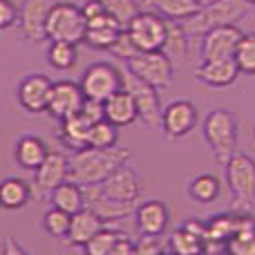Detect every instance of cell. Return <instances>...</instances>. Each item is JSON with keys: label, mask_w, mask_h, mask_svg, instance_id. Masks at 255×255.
<instances>
[{"label": "cell", "mask_w": 255, "mask_h": 255, "mask_svg": "<svg viewBox=\"0 0 255 255\" xmlns=\"http://www.w3.org/2000/svg\"><path fill=\"white\" fill-rule=\"evenodd\" d=\"M76 58H79V52H76V43H67V40H49L47 47V61L54 70H72L76 65Z\"/></svg>", "instance_id": "32"}, {"label": "cell", "mask_w": 255, "mask_h": 255, "mask_svg": "<svg viewBox=\"0 0 255 255\" xmlns=\"http://www.w3.org/2000/svg\"><path fill=\"white\" fill-rule=\"evenodd\" d=\"M121 29H124V27L110 16L103 22H99V25H90L88 29H85L83 43L92 49H106L108 52V49L115 45V40H117V36H119Z\"/></svg>", "instance_id": "29"}, {"label": "cell", "mask_w": 255, "mask_h": 255, "mask_svg": "<svg viewBox=\"0 0 255 255\" xmlns=\"http://www.w3.org/2000/svg\"><path fill=\"white\" fill-rule=\"evenodd\" d=\"M240 70L235 58H211L202 61L195 70V81L208 88H229L238 81Z\"/></svg>", "instance_id": "16"}, {"label": "cell", "mask_w": 255, "mask_h": 255, "mask_svg": "<svg viewBox=\"0 0 255 255\" xmlns=\"http://www.w3.org/2000/svg\"><path fill=\"white\" fill-rule=\"evenodd\" d=\"M81 92L85 99H97V101H106L110 94L124 88V76L121 70L110 63H94L81 76Z\"/></svg>", "instance_id": "8"}, {"label": "cell", "mask_w": 255, "mask_h": 255, "mask_svg": "<svg viewBox=\"0 0 255 255\" xmlns=\"http://www.w3.org/2000/svg\"><path fill=\"white\" fill-rule=\"evenodd\" d=\"M251 4L247 0H208L190 18L181 20L188 36H202L204 31L222 25H235L240 18L247 16Z\"/></svg>", "instance_id": "2"}, {"label": "cell", "mask_w": 255, "mask_h": 255, "mask_svg": "<svg viewBox=\"0 0 255 255\" xmlns=\"http://www.w3.org/2000/svg\"><path fill=\"white\" fill-rule=\"evenodd\" d=\"M83 92H81V85L74 81H58L52 83L49 90V99H47V115H52L54 119H65V117L79 112L81 103H83Z\"/></svg>", "instance_id": "14"}, {"label": "cell", "mask_w": 255, "mask_h": 255, "mask_svg": "<svg viewBox=\"0 0 255 255\" xmlns=\"http://www.w3.org/2000/svg\"><path fill=\"white\" fill-rule=\"evenodd\" d=\"M49 90H52V81L45 74H29L18 85V103L22 106V110L40 115L47 110Z\"/></svg>", "instance_id": "17"}, {"label": "cell", "mask_w": 255, "mask_h": 255, "mask_svg": "<svg viewBox=\"0 0 255 255\" xmlns=\"http://www.w3.org/2000/svg\"><path fill=\"white\" fill-rule=\"evenodd\" d=\"M134 224L139 233L143 235H163L168 229V208L161 199H148V202L136 204L134 213Z\"/></svg>", "instance_id": "18"}, {"label": "cell", "mask_w": 255, "mask_h": 255, "mask_svg": "<svg viewBox=\"0 0 255 255\" xmlns=\"http://www.w3.org/2000/svg\"><path fill=\"white\" fill-rule=\"evenodd\" d=\"M83 199H85V208L94 211L106 224L132 217V213L136 208V202H117V199L106 197L101 193V186L99 184L83 186Z\"/></svg>", "instance_id": "12"}, {"label": "cell", "mask_w": 255, "mask_h": 255, "mask_svg": "<svg viewBox=\"0 0 255 255\" xmlns=\"http://www.w3.org/2000/svg\"><path fill=\"white\" fill-rule=\"evenodd\" d=\"M130 253H134V242H132V240L124 233V235H121V238L115 242V247H112L110 255H130Z\"/></svg>", "instance_id": "45"}, {"label": "cell", "mask_w": 255, "mask_h": 255, "mask_svg": "<svg viewBox=\"0 0 255 255\" xmlns=\"http://www.w3.org/2000/svg\"><path fill=\"white\" fill-rule=\"evenodd\" d=\"M81 13L85 16V22H88L90 18H97V16H101V13H106V4H103L101 0H85V2L81 4Z\"/></svg>", "instance_id": "43"}, {"label": "cell", "mask_w": 255, "mask_h": 255, "mask_svg": "<svg viewBox=\"0 0 255 255\" xmlns=\"http://www.w3.org/2000/svg\"><path fill=\"white\" fill-rule=\"evenodd\" d=\"M88 22L81 13V7L74 2H54L45 20V38L47 40H67V43H83Z\"/></svg>", "instance_id": "4"}, {"label": "cell", "mask_w": 255, "mask_h": 255, "mask_svg": "<svg viewBox=\"0 0 255 255\" xmlns=\"http://www.w3.org/2000/svg\"><path fill=\"white\" fill-rule=\"evenodd\" d=\"M126 31L130 34L132 43L139 52H152L161 49L163 36H166V18L157 11H136L126 25Z\"/></svg>", "instance_id": "7"}, {"label": "cell", "mask_w": 255, "mask_h": 255, "mask_svg": "<svg viewBox=\"0 0 255 255\" xmlns=\"http://www.w3.org/2000/svg\"><path fill=\"white\" fill-rule=\"evenodd\" d=\"M132 152L128 148H94V145H83L79 150H72V154L67 157L70 163V175L67 179L76 181L79 186L88 184H99L110 175L115 168H119L121 163L130 161Z\"/></svg>", "instance_id": "1"}, {"label": "cell", "mask_w": 255, "mask_h": 255, "mask_svg": "<svg viewBox=\"0 0 255 255\" xmlns=\"http://www.w3.org/2000/svg\"><path fill=\"white\" fill-rule=\"evenodd\" d=\"M70 220H72L70 213L52 206L49 211H45V215H43V229H45V233H47L49 238L65 240L67 231H70Z\"/></svg>", "instance_id": "36"}, {"label": "cell", "mask_w": 255, "mask_h": 255, "mask_svg": "<svg viewBox=\"0 0 255 255\" xmlns=\"http://www.w3.org/2000/svg\"><path fill=\"white\" fill-rule=\"evenodd\" d=\"M121 235H124L121 231H115V229L103 226V229L99 231V233H94L81 249H83L85 255H110L112 247H115V242L121 238Z\"/></svg>", "instance_id": "34"}, {"label": "cell", "mask_w": 255, "mask_h": 255, "mask_svg": "<svg viewBox=\"0 0 255 255\" xmlns=\"http://www.w3.org/2000/svg\"><path fill=\"white\" fill-rule=\"evenodd\" d=\"M242 31L235 25H222L202 34V61L211 58H233Z\"/></svg>", "instance_id": "13"}, {"label": "cell", "mask_w": 255, "mask_h": 255, "mask_svg": "<svg viewBox=\"0 0 255 255\" xmlns=\"http://www.w3.org/2000/svg\"><path fill=\"white\" fill-rule=\"evenodd\" d=\"M199 121L197 108L186 99L172 101L170 106H166L161 110V130L166 134V139H181V136L190 134L195 130Z\"/></svg>", "instance_id": "11"}, {"label": "cell", "mask_w": 255, "mask_h": 255, "mask_svg": "<svg viewBox=\"0 0 255 255\" xmlns=\"http://www.w3.org/2000/svg\"><path fill=\"white\" fill-rule=\"evenodd\" d=\"M31 202V186L20 177H7L0 181V208L20 211Z\"/></svg>", "instance_id": "25"}, {"label": "cell", "mask_w": 255, "mask_h": 255, "mask_svg": "<svg viewBox=\"0 0 255 255\" xmlns=\"http://www.w3.org/2000/svg\"><path fill=\"white\" fill-rule=\"evenodd\" d=\"M166 251L177 253V255H195V253L206 251V242H204V238H199V235L190 233L188 229L179 226L177 231H172Z\"/></svg>", "instance_id": "31"}, {"label": "cell", "mask_w": 255, "mask_h": 255, "mask_svg": "<svg viewBox=\"0 0 255 255\" xmlns=\"http://www.w3.org/2000/svg\"><path fill=\"white\" fill-rule=\"evenodd\" d=\"M204 141L213 150L217 163L224 161L238 150V124L229 110H213L204 121Z\"/></svg>", "instance_id": "5"}, {"label": "cell", "mask_w": 255, "mask_h": 255, "mask_svg": "<svg viewBox=\"0 0 255 255\" xmlns=\"http://www.w3.org/2000/svg\"><path fill=\"white\" fill-rule=\"evenodd\" d=\"M90 126L92 124H90L81 112H74V115L61 119V128H58V132H56V139L61 141L65 148L79 150V148H83V145H88Z\"/></svg>", "instance_id": "22"}, {"label": "cell", "mask_w": 255, "mask_h": 255, "mask_svg": "<svg viewBox=\"0 0 255 255\" xmlns=\"http://www.w3.org/2000/svg\"><path fill=\"white\" fill-rule=\"evenodd\" d=\"M121 76H124V88L132 94V99H134L139 119L148 128H159L161 126L163 106H161V99H159V94H157V88H152L150 83L136 79V76L130 74L128 70L121 72Z\"/></svg>", "instance_id": "9"}, {"label": "cell", "mask_w": 255, "mask_h": 255, "mask_svg": "<svg viewBox=\"0 0 255 255\" xmlns=\"http://www.w3.org/2000/svg\"><path fill=\"white\" fill-rule=\"evenodd\" d=\"M224 251H229L233 255H255V229L233 233L226 240Z\"/></svg>", "instance_id": "37"}, {"label": "cell", "mask_w": 255, "mask_h": 255, "mask_svg": "<svg viewBox=\"0 0 255 255\" xmlns=\"http://www.w3.org/2000/svg\"><path fill=\"white\" fill-rule=\"evenodd\" d=\"M47 145H45V141L40 139V136H34V134H25L18 139L16 143V152H13V157H16V163L20 168H25V170H36V168L43 163V159L47 157Z\"/></svg>", "instance_id": "24"}, {"label": "cell", "mask_w": 255, "mask_h": 255, "mask_svg": "<svg viewBox=\"0 0 255 255\" xmlns=\"http://www.w3.org/2000/svg\"><path fill=\"white\" fill-rule=\"evenodd\" d=\"M247 2H249V4H255V0H247Z\"/></svg>", "instance_id": "46"}, {"label": "cell", "mask_w": 255, "mask_h": 255, "mask_svg": "<svg viewBox=\"0 0 255 255\" xmlns=\"http://www.w3.org/2000/svg\"><path fill=\"white\" fill-rule=\"evenodd\" d=\"M101 193L117 202H136L141 195V177L130 163H121L103 181H99Z\"/></svg>", "instance_id": "10"}, {"label": "cell", "mask_w": 255, "mask_h": 255, "mask_svg": "<svg viewBox=\"0 0 255 255\" xmlns=\"http://www.w3.org/2000/svg\"><path fill=\"white\" fill-rule=\"evenodd\" d=\"M56 0H25L22 7L18 9V25L25 38L31 43L45 40V20Z\"/></svg>", "instance_id": "15"}, {"label": "cell", "mask_w": 255, "mask_h": 255, "mask_svg": "<svg viewBox=\"0 0 255 255\" xmlns=\"http://www.w3.org/2000/svg\"><path fill=\"white\" fill-rule=\"evenodd\" d=\"M186 190H188V197L193 199V202L208 206V204L220 199L222 181H220V177L211 175V172H199V175H195L193 179L188 181V188Z\"/></svg>", "instance_id": "27"}, {"label": "cell", "mask_w": 255, "mask_h": 255, "mask_svg": "<svg viewBox=\"0 0 255 255\" xmlns=\"http://www.w3.org/2000/svg\"><path fill=\"white\" fill-rule=\"evenodd\" d=\"M240 74L255 76V34H242L233 54Z\"/></svg>", "instance_id": "35"}, {"label": "cell", "mask_w": 255, "mask_h": 255, "mask_svg": "<svg viewBox=\"0 0 255 255\" xmlns=\"http://www.w3.org/2000/svg\"><path fill=\"white\" fill-rule=\"evenodd\" d=\"M224 168L233 208L249 213L255 206V159L235 150L224 161Z\"/></svg>", "instance_id": "3"}, {"label": "cell", "mask_w": 255, "mask_h": 255, "mask_svg": "<svg viewBox=\"0 0 255 255\" xmlns=\"http://www.w3.org/2000/svg\"><path fill=\"white\" fill-rule=\"evenodd\" d=\"M117 143H119V126L110 124L108 119H99L90 126L88 145H94V148H112Z\"/></svg>", "instance_id": "33"}, {"label": "cell", "mask_w": 255, "mask_h": 255, "mask_svg": "<svg viewBox=\"0 0 255 255\" xmlns=\"http://www.w3.org/2000/svg\"><path fill=\"white\" fill-rule=\"evenodd\" d=\"M103 115H106V119L110 121V124H115L119 128L132 126L139 119L134 99H132V94L128 92L126 88L117 90L115 94H110V97L103 101Z\"/></svg>", "instance_id": "20"}, {"label": "cell", "mask_w": 255, "mask_h": 255, "mask_svg": "<svg viewBox=\"0 0 255 255\" xmlns=\"http://www.w3.org/2000/svg\"><path fill=\"white\" fill-rule=\"evenodd\" d=\"M166 251V247L161 244V235H143L134 242V253L139 255H159Z\"/></svg>", "instance_id": "40"}, {"label": "cell", "mask_w": 255, "mask_h": 255, "mask_svg": "<svg viewBox=\"0 0 255 255\" xmlns=\"http://www.w3.org/2000/svg\"><path fill=\"white\" fill-rule=\"evenodd\" d=\"M108 52L112 54V56H117V58H121V61H128V58H132L139 49H136V45L132 43V38H130V34L126 31V27L119 31V36H117V40H115V45H112Z\"/></svg>", "instance_id": "39"}, {"label": "cell", "mask_w": 255, "mask_h": 255, "mask_svg": "<svg viewBox=\"0 0 255 255\" xmlns=\"http://www.w3.org/2000/svg\"><path fill=\"white\" fill-rule=\"evenodd\" d=\"M18 22V7L11 0H0V29H9Z\"/></svg>", "instance_id": "42"}, {"label": "cell", "mask_w": 255, "mask_h": 255, "mask_svg": "<svg viewBox=\"0 0 255 255\" xmlns=\"http://www.w3.org/2000/svg\"><path fill=\"white\" fill-rule=\"evenodd\" d=\"M103 226H108L106 222H103L94 211H90V208L83 206L79 213H74V215H72L70 231H67V238L65 240L72 244V247H79L81 249L94 233H99Z\"/></svg>", "instance_id": "21"}, {"label": "cell", "mask_w": 255, "mask_h": 255, "mask_svg": "<svg viewBox=\"0 0 255 255\" xmlns=\"http://www.w3.org/2000/svg\"><path fill=\"white\" fill-rule=\"evenodd\" d=\"M106 4V11L119 22L121 27H126L130 22V18L139 11V4L136 0H101Z\"/></svg>", "instance_id": "38"}, {"label": "cell", "mask_w": 255, "mask_h": 255, "mask_svg": "<svg viewBox=\"0 0 255 255\" xmlns=\"http://www.w3.org/2000/svg\"><path fill=\"white\" fill-rule=\"evenodd\" d=\"M0 255H27V249L20 247L13 238H4L0 242Z\"/></svg>", "instance_id": "44"}, {"label": "cell", "mask_w": 255, "mask_h": 255, "mask_svg": "<svg viewBox=\"0 0 255 255\" xmlns=\"http://www.w3.org/2000/svg\"><path fill=\"white\" fill-rule=\"evenodd\" d=\"M49 202H52V206H56V208H61V211L70 213V215H74V213H79L81 208L85 206L83 186H79L76 181L65 179L63 184H58L56 188L49 190Z\"/></svg>", "instance_id": "26"}, {"label": "cell", "mask_w": 255, "mask_h": 255, "mask_svg": "<svg viewBox=\"0 0 255 255\" xmlns=\"http://www.w3.org/2000/svg\"><path fill=\"white\" fill-rule=\"evenodd\" d=\"M188 31L184 29L181 20H170L166 18V36H163L161 52L170 58L175 65L184 63L186 54H188Z\"/></svg>", "instance_id": "23"}, {"label": "cell", "mask_w": 255, "mask_h": 255, "mask_svg": "<svg viewBox=\"0 0 255 255\" xmlns=\"http://www.w3.org/2000/svg\"><path fill=\"white\" fill-rule=\"evenodd\" d=\"M79 112L90 124H94V121H99V119H106V115H103V101H97V99H83Z\"/></svg>", "instance_id": "41"}, {"label": "cell", "mask_w": 255, "mask_h": 255, "mask_svg": "<svg viewBox=\"0 0 255 255\" xmlns=\"http://www.w3.org/2000/svg\"><path fill=\"white\" fill-rule=\"evenodd\" d=\"M143 4L163 18L186 20L202 7V0H143Z\"/></svg>", "instance_id": "30"}, {"label": "cell", "mask_w": 255, "mask_h": 255, "mask_svg": "<svg viewBox=\"0 0 255 255\" xmlns=\"http://www.w3.org/2000/svg\"><path fill=\"white\" fill-rule=\"evenodd\" d=\"M126 70L134 74L136 79L150 83L152 88L163 90L172 85V74H175V63L161 52V49H152V52H136L132 58H128Z\"/></svg>", "instance_id": "6"}, {"label": "cell", "mask_w": 255, "mask_h": 255, "mask_svg": "<svg viewBox=\"0 0 255 255\" xmlns=\"http://www.w3.org/2000/svg\"><path fill=\"white\" fill-rule=\"evenodd\" d=\"M204 2H208V0H202V4H204Z\"/></svg>", "instance_id": "47"}, {"label": "cell", "mask_w": 255, "mask_h": 255, "mask_svg": "<svg viewBox=\"0 0 255 255\" xmlns=\"http://www.w3.org/2000/svg\"><path fill=\"white\" fill-rule=\"evenodd\" d=\"M36 177H34V184L40 193H49L52 188H56L58 184L67 179L70 175V163H67V157L58 150H49L47 157L43 159L38 168H36Z\"/></svg>", "instance_id": "19"}, {"label": "cell", "mask_w": 255, "mask_h": 255, "mask_svg": "<svg viewBox=\"0 0 255 255\" xmlns=\"http://www.w3.org/2000/svg\"><path fill=\"white\" fill-rule=\"evenodd\" d=\"M235 231V215L220 213L206 222V251H224L226 240Z\"/></svg>", "instance_id": "28"}]
</instances>
